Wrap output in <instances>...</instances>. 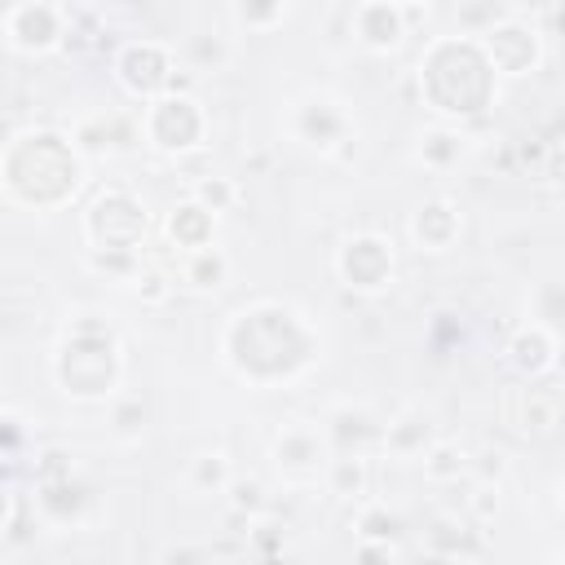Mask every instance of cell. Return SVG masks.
Returning a JSON list of instances; mask_svg holds the SVG:
<instances>
[{"label":"cell","instance_id":"obj_41","mask_svg":"<svg viewBox=\"0 0 565 565\" xmlns=\"http://www.w3.org/2000/svg\"><path fill=\"white\" fill-rule=\"evenodd\" d=\"M397 9H402V22L411 26V35L433 18V4L428 0H397Z\"/></svg>","mask_w":565,"mask_h":565},{"label":"cell","instance_id":"obj_40","mask_svg":"<svg viewBox=\"0 0 565 565\" xmlns=\"http://www.w3.org/2000/svg\"><path fill=\"white\" fill-rule=\"evenodd\" d=\"M393 561H397L393 543H358L353 547V565H393Z\"/></svg>","mask_w":565,"mask_h":565},{"label":"cell","instance_id":"obj_6","mask_svg":"<svg viewBox=\"0 0 565 565\" xmlns=\"http://www.w3.org/2000/svg\"><path fill=\"white\" fill-rule=\"evenodd\" d=\"M79 230H84V252H128L137 256L146 247V234H150V212L141 203V194L124 181H110L102 185L84 216H79Z\"/></svg>","mask_w":565,"mask_h":565},{"label":"cell","instance_id":"obj_37","mask_svg":"<svg viewBox=\"0 0 565 565\" xmlns=\"http://www.w3.org/2000/svg\"><path fill=\"white\" fill-rule=\"evenodd\" d=\"M66 477H79V472H75V463H71V455H66L62 446H44V450H35L31 486H40V481H66Z\"/></svg>","mask_w":565,"mask_h":565},{"label":"cell","instance_id":"obj_7","mask_svg":"<svg viewBox=\"0 0 565 565\" xmlns=\"http://www.w3.org/2000/svg\"><path fill=\"white\" fill-rule=\"evenodd\" d=\"M177 66H181L177 44H168L159 35H132V40H124L110 53V79H115V88L124 97L141 102V106H150L154 97L181 88L177 84Z\"/></svg>","mask_w":565,"mask_h":565},{"label":"cell","instance_id":"obj_43","mask_svg":"<svg viewBox=\"0 0 565 565\" xmlns=\"http://www.w3.org/2000/svg\"><path fill=\"white\" fill-rule=\"evenodd\" d=\"M556 512H561V516H565V477H561V481H556Z\"/></svg>","mask_w":565,"mask_h":565},{"label":"cell","instance_id":"obj_16","mask_svg":"<svg viewBox=\"0 0 565 565\" xmlns=\"http://www.w3.org/2000/svg\"><path fill=\"white\" fill-rule=\"evenodd\" d=\"M93 508V490L79 477L66 481H40L31 486V512L53 530H79Z\"/></svg>","mask_w":565,"mask_h":565},{"label":"cell","instance_id":"obj_17","mask_svg":"<svg viewBox=\"0 0 565 565\" xmlns=\"http://www.w3.org/2000/svg\"><path fill=\"white\" fill-rule=\"evenodd\" d=\"M561 415H565L561 397L552 388H543V384H525V388H512L508 393V419H512V428L521 437H547V433H556L561 428Z\"/></svg>","mask_w":565,"mask_h":565},{"label":"cell","instance_id":"obj_38","mask_svg":"<svg viewBox=\"0 0 565 565\" xmlns=\"http://www.w3.org/2000/svg\"><path fill=\"white\" fill-rule=\"evenodd\" d=\"M499 508H503V486H486V481H477L472 494H468V516L486 525V521L499 516Z\"/></svg>","mask_w":565,"mask_h":565},{"label":"cell","instance_id":"obj_33","mask_svg":"<svg viewBox=\"0 0 565 565\" xmlns=\"http://www.w3.org/2000/svg\"><path fill=\"white\" fill-rule=\"evenodd\" d=\"M128 291H132L141 305L159 309V305L172 300V291H177V274H168L163 265H146V260H141V274H137V282H132Z\"/></svg>","mask_w":565,"mask_h":565},{"label":"cell","instance_id":"obj_19","mask_svg":"<svg viewBox=\"0 0 565 565\" xmlns=\"http://www.w3.org/2000/svg\"><path fill=\"white\" fill-rule=\"evenodd\" d=\"M163 238H168V247H172L177 256L203 252V247H212V238H216V216L203 212V207L185 194L181 203L168 207V216H163Z\"/></svg>","mask_w":565,"mask_h":565},{"label":"cell","instance_id":"obj_15","mask_svg":"<svg viewBox=\"0 0 565 565\" xmlns=\"http://www.w3.org/2000/svg\"><path fill=\"white\" fill-rule=\"evenodd\" d=\"M349 35L358 49H366L375 57H393L411 40V26L402 22L397 0H358L349 9Z\"/></svg>","mask_w":565,"mask_h":565},{"label":"cell","instance_id":"obj_29","mask_svg":"<svg viewBox=\"0 0 565 565\" xmlns=\"http://www.w3.org/2000/svg\"><path fill=\"white\" fill-rule=\"evenodd\" d=\"M428 424L419 419V415H402V419H393L388 428H384V437H380V446L388 450V455H397V459H415L419 463V455L428 450Z\"/></svg>","mask_w":565,"mask_h":565},{"label":"cell","instance_id":"obj_8","mask_svg":"<svg viewBox=\"0 0 565 565\" xmlns=\"http://www.w3.org/2000/svg\"><path fill=\"white\" fill-rule=\"evenodd\" d=\"M331 274L353 296H384L397 282V243L380 230H353L335 243Z\"/></svg>","mask_w":565,"mask_h":565},{"label":"cell","instance_id":"obj_4","mask_svg":"<svg viewBox=\"0 0 565 565\" xmlns=\"http://www.w3.org/2000/svg\"><path fill=\"white\" fill-rule=\"evenodd\" d=\"M124 344L115 335V327L97 313H75L57 340V349L49 353V375L53 388L71 402L97 406V402H115L124 393Z\"/></svg>","mask_w":565,"mask_h":565},{"label":"cell","instance_id":"obj_23","mask_svg":"<svg viewBox=\"0 0 565 565\" xmlns=\"http://www.w3.org/2000/svg\"><path fill=\"white\" fill-rule=\"evenodd\" d=\"M468 468H472V450L459 446V441H450V437H433L428 450L419 455V472L433 486H450V481L468 477Z\"/></svg>","mask_w":565,"mask_h":565},{"label":"cell","instance_id":"obj_22","mask_svg":"<svg viewBox=\"0 0 565 565\" xmlns=\"http://www.w3.org/2000/svg\"><path fill=\"white\" fill-rule=\"evenodd\" d=\"M327 437L335 455H366L371 446H380L384 428L362 411V406H335L327 419Z\"/></svg>","mask_w":565,"mask_h":565},{"label":"cell","instance_id":"obj_34","mask_svg":"<svg viewBox=\"0 0 565 565\" xmlns=\"http://www.w3.org/2000/svg\"><path fill=\"white\" fill-rule=\"evenodd\" d=\"M225 503H230V512H234V516L256 521V516L265 512L269 494H265V486H260L256 477H234V481H230V490H225Z\"/></svg>","mask_w":565,"mask_h":565},{"label":"cell","instance_id":"obj_21","mask_svg":"<svg viewBox=\"0 0 565 565\" xmlns=\"http://www.w3.org/2000/svg\"><path fill=\"white\" fill-rule=\"evenodd\" d=\"M230 278H234V260H230V252L216 247V243L177 260V287H185V291H194V296H216V291L230 287Z\"/></svg>","mask_w":565,"mask_h":565},{"label":"cell","instance_id":"obj_39","mask_svg":"<svg viewBox=\"0 0 565 565\" xmlns=\"http://www.w3.org/2000/svg\"><path fill=\"white\" fill-rule=\"evenodd\" d=\"M539 181H543L547 190L565 194V141H552V146H547V159H543V172H539Z\"/></svg>","mask_w":565,"mask_h":565},{"label":"cell","instance_id":"obj_36","mask_svg":"<svg viewBox=\"0 0 565 565\" xmlns=\"http://www.w3.org/2000/svg\"><path fill=\"white\" fill-rule=\"evenodd\" d=\"M508 472H512V455H508L503 446L477 450V455H472V468H468V477H477V481H486V486H503Z\"/></svg>","mask_w":565,"mask_h":565},{"label":"cell","instance_id":"obj_11","mask_svg":"<svg viewBox=\"0 0 565 565\" xmlns=\"http://www.w3.org/2000/svg\"><path fill=\"white\" fill-rule=\"evenodd\" d=\"M0 35L18 57H49L71 40V9L57 0H18L4 9Z\"/></svg>","mask_w":565,"mask_h":565},{"label":"cell","instance_id":"obj_30","mask_svg":"<svg viewBox=\"0 0 565 565\" xmlns=\"http://www.w3.org/2000/svg\"><path fill=\"white\" fill-rule=\"evenodd\" d=\"M424 547H428L437 561H446V556H468V547H472L468 521H459L455 512H441V516L424 530Z\"/></svg>","mask_w":565,"mask_h":565},{"label":"cell","instance_id":"obj_13","mask_svg":"<svg viewBox=\"0 0 565 565\" xmlns=\"http://www.w3.org/2000/svg\"><path fill=\"white\" fill-rule=\"evenodd\" d=\"M503 362L512 375H521L525 384H539L547 380L556 366H561V331L525 318L512 327V335L503 340Z\"/></svg>","mask_w":565,"mask_h":565},{"label":"cell","instance_id":"obj_2","mask_svg":"<svg viewBox=\"0 0 565 565\" xmlns=\"http://www.w3.org/2000/svg\"><path fill=\"white\" fill-rule=\"evenodd\" d=\"M88 181V159L75 137L57 128H18L0 150V194L9 207L53 216L79 199Z\"/></svg>","mask_w":565,"mask_h":565},{"label":"cell","instance_id":"obj_3","mask_svg":"<svg viewBox=\"0 0 565 565\" xmlns=\"http://www.w3.org/2000/svg\"><path fill=\"white\" fill-rule=\"evenodd\" d=\"M415 71H419V93L441 124H468L481 110H490L499 97V75L490 71L477 35H459V31L433 35Z\"/></svg>","mask_w":565,"mask_h":565},{"label":"cell","instance_id":"obj_9","mask_svg":"<svg viewBox=\"0 0 565 565\" xmlns=\"http://www.w3.org/2000/svg\"><path fill=\"white\" fill-rule=\"evenodd\" d=\"M287 132L305 150H318V154H331V159L358 154V124H353L349 106L340 97H331V93L296 97L291 110H287Z\"/></svg>","mask_w":565,"mask_h":565},{"label":"cell","instance_id":"obj_26","mask_svg":"<svg viewBox=\"0 0 565 565\" xmlns=\"http://www.w3.org/2000/svg\"><path fill=\"white\" fill-rule=\"evenodd\" d=\"M291 13H296V4H287V0H247V4H230L225 9V18L243 35H269L282 22H291Z\"/></svg>","mask_w":565,"mask_h":565},{"label":"cell","instance_id":"obj_27","mask_svg":"<svg viewBox=\"0 0 565 565\" xmlns=\"http://www.w3.org/2000/svg\"><path fill=\"white\" fill-rule=\"evenodd\" d=\"M190 199H194L203 212H212V216H225V212H234V207L243 203V185H238L234 177H221V172H203V177H194V181H190Z\"/></svg>","mask_w":565,"mask_h":565},{"label":"cell","instance_id":"obj_12","mask_svg":"<svg viewBox=\"0 0 565 565\" xmlns=\"http://www.w3.org/2000/svg\"><path fill=\"white\" fill-rule=\"evenodd\" d=\"M331 437L327 428L309 424V419H287L274 428L269 437V463L274 472L287 481V486H313L318 477H327V463H331Z\"/></svg>","mask_w":565,"mask_h":565},{"label":"cell","instance_id":"obj_44","mask_svg":"<svg viewBox=\"0 0 565 565\" xmlns=\"http://www.w3.org/2000/svg\"><path fill=\"white\" fill-rule=\"evenodd\" d=\"M437 565H477L472 556H446V561H437Z\"/></svg>","mask_w":565,"mask_h":565},{"label":"cell","instance_id":"obj_28","mask_svg":"<svg viewBox=\"0 0 565 565\" xmlns=\"http://www.w3.org/2000/svg\"><path fill=\"white\" fill-rule=\"evenodd\" d=\"M353 534H358V543H397V534H402V516H397L384 499H366V503H358Z\"/></svg>","mask_w":565,"mask_h":565},{"label":"cell","instance_id":"obj_1","mask_svg":"<svg viewBox=\"0 0 565 565\" xmlns=\"http://www.w3.org/2000/svg\"><path fill=\"white\" fill-rule=\"evenodd\" d=\"M216 349L225 371L243 384L278 388L300 380L322 358V335L300 309L282 300H252L225 318Z\"/></svg>","mask_w":565,"mask_h":565},{"label":"cell","instance_id":"obj_31","mask_svg":"<svg viewBox=\"0 0 565 565\" xmlns=\"http://www.w3.org/2000/svg\"><path fill=\"white\" fill-rule=\"evenodd\" d=\"M146 419H150V411H146L141 397L119 393L110 402V433H115V441H141L146 437Z\"/></svg>","mask_w":565,"mask_h":565},{"label":"cell","instance_id":"obj_10","mask_svg":"<svg viewBox=\"0 0 565 565\" xmlns=\"http://www.w3.org/2000/svg\"><path fill=\"white\" fill-rule=\"evenodd\" d=\"M547 31L525 13V9H516V4H508V13L486 31V35H477L481 40V53H486V62H490V71L499 75V79H525V75H534L539 66H543V57H547V40H543Z\"/></svg>","mask_w":565,"mask_h":565},{"label":"cell","instance_id":"obj_25","mask_svg":"<svg viewBox=\"0 0 565 565\" xmlns=\"http://www.w3.org/2000/svg\"><path fill=\"white\" fill-rule=\"evenodd\" d=\"M234 477L238 472H234V463H230L225 450H203V455H194L185 463V490L190 494H203V499H212V494L225 499V490H230Z\"/></svg>","mask_w":565,"mask_h":565},{"label":"cell","instance_id":"obj_5","mask_svg":"<svg viewBox=\"0 0 565 565\" xmlns=\"http://www.w3.org/2000/svg\"><path fill=\"white\" fill-rule=\"evenodd\" d=\"M137 124H141V146H150L163 159H190L212 137V115L203 97H194L190 88H172L154 97L150 106H141Z\"/></svg>","mask_w":565,"mask_h":565},{"label":"cell","instance_id":"obj_35","mask_svg":"<svg viewBox=\"0 0 565 565\" xmlns=\"http://www.w3.org/2000/svg\"><path fill=\"white\" fill-rule=\"evenodd\" d=\"M534 322H543L552 331H565V278H552V282L534 287Z\"/></svg>","mask_w":565,"mask_h":565},{"label":"cell","instance_id":"obj_14","mask_svg":"<svg viewBox=\"0 0 565 565\" xmlns=\"http://www.w3.org/2000/svg\"><path fill=\"white\" fill-rule=\"evenodd\" d=\"M459 234H463V207H459L450 194H428V199H419V203L411 207V216H406V238H411V247L424 252V256L450 252V247L459 243Z\"/></svg>","mask_w":565,"mask_h":565},{"label":"cell","instance_id":"obj_32","mask_svg":"<svg viewBox=\"0 0 565 565\" xmlns=\"http://www.w3.org/2000/svg\"><path fill=\"white\" fill-rule=\"evenodd\" d=\"M84 265L97 278L119 282V287H132L137 274H141V256H128V252H84Z\"/></svg>","mask_w":565,"mask_h":565},{"label":"cell","instance_id":"obj_24","mask_svg":"<svg viewBox=\"0 0 565 565\" xmlns=\"http://www.w3.org/2000/svg\"><path fill=\"white\" fill-rule=\"evenodd\" d=\"M322 486H327V494L340 499V503H366V490H371L366 455H331Z\"/></svg>","mask_w":565,"mask_h":565},{"label":"cell","instance_id":"obj_20","mask_svg":"<svg viewBox=\"0 0 565 565\" xmlns=\"http://www.w3.org/2000/svg\"><path fill=\"white\" fill-rule=\"evenodd\" d=\"M415 159L428 168V172H437V177H450L463 159H468V132L459 128V124H428V128H419V137H415Z\"/></svg>","mask_w":565,"mask_h":565},{"label":"cell","instance_id":"obj_45","mask_svg":"<svg viewBox=\"0 0 565 565\" xmlns=\"http://www.w3.org/2000/svg\"><path fill=\"white\" fill-rule=\"evenodd\" d=\"M547 565H565V543H561V547H556V552L547 556Z\"/></svg>","mask_w":565,"mask_h":565},{"label":"cell","instance_id":"obj_18","mask_svg":"<svg viewBox=\"0 0 565 565\" xmlns=\"http://www.w3.org/2000/svg\"><path fill=\"white\" fill-rule=\"evenodd\" d=\"M234 53H238L234 49V35L221 31V26H194L177 44V57H181V66L190 75H221V71H230Z\"/></svg>","mask_w":565,"mask_h":565},{"label":"cell","instance_id":"obj_42","mask_svg":"<svg viewBox=\"0 0 565 565\" xmlns=\"http://www.w3.org/2000/svg\"><path fill=\"white\" fill-rule=\"evenodd\" d=\"M163 565H207V556H203V547L181 543V547H168L163 552Z\"/></svg>","mask_w":565,"mask_h":565}]
</instances>
